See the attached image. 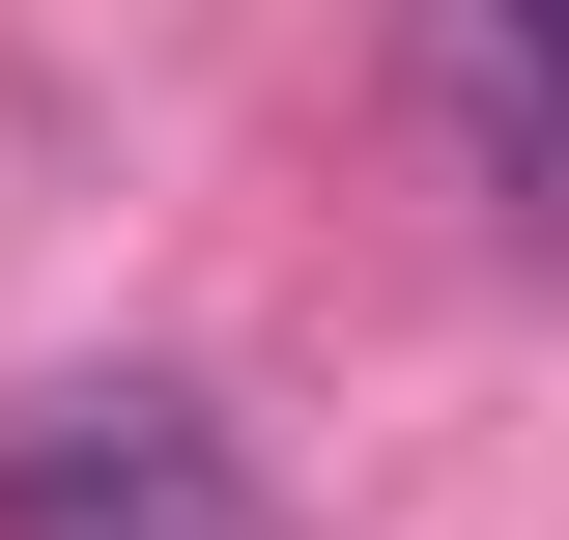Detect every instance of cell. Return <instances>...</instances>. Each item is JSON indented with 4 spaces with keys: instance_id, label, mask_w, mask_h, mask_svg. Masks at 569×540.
Here are the masks:
<instances>
[{
    "instance_id": "cell-1",
    "label": "cell",
    "mask_w": 569,
    "mask_h": 540,
    "mask_svg": "<svg viewBox=\"0 0 569 540\" xmlns=\"http://www.w3.org/2000/svg\"><path fill=\"white\" fill-rule=\"evenodd\" d=\"M0 540H284V483L200 370H58L0 399Z\"/></svg>"
},
{
    "instance_id": "cell-2",
    "label": "cell",
    "mask_w": 569,
    "mask_h": 540,
    "mask_svg": "<svg viewBox=\"0 0 569 540\" xmlns=\"http://www.w3.org/2000/svg\"><path fill=\"white\" fill-rule=\"evenodd\" d=\"M427 114H456V200L541 257V228H569V86H541V0H427Z\"/></svg>"
}]
</instances>
